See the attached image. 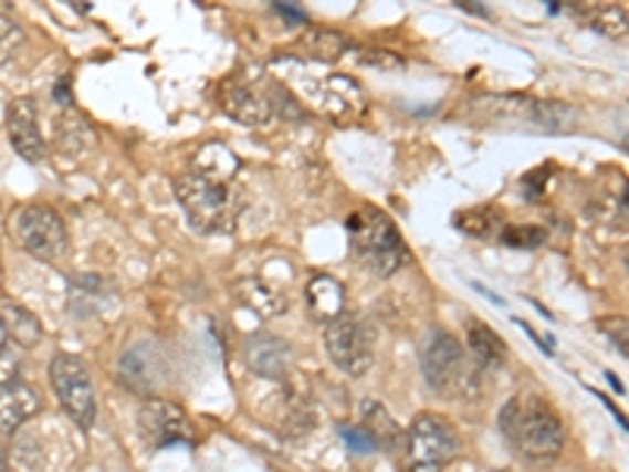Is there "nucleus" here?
<instances>
[{
    "mask_svg": "<svg viewBox=\"0 0 629 472\" xmlns=\"http://www.w3.org/2000/svg\"><path fill=\"white\" fill-rule=\"evenodd\" d=\"M501 431L528 463H554L564 451V426L542 397H510L501 410Z\"/></svg>",
    "mask_w": 629,
    "mask_h": 472,
    "instance_id": "f257e3e1",
    "label": "nucleus"
},
{
    "mask_svg": "<svg viewBox=\"0 0 629 472\" xmlns=\"http://www.w3.org/2000/svg\"><path fill=\"white\" fill-rule=\"evenodd\" d=\"M177 199L184 206L189 224L202 233H233V227L243 214V196L233 180L208 177L189 170L177 183Z\"/></svg>",
    "mask_w": 629,
    "mask_h": 472,
    "instance_id": "f03ea898",
    "label": "nucleus"
},
{
    "mask_svg": "<svg viewBox=\"0 0 629 472\" xmlns=\"http://www.w3.org/2000/svg\"><path fill=\"white\" fill-rule=\"evenodd\" d=\"M349 243L356 259L368 265L378 277H390L407 265V243L400 230L378 208H363L349 218Z\"/></svg>",
    "mask_w": 629,
    "mask_h": 472,
    "instance_id": "7ed1b4c3",
    "label": "nucleus"
},
{
    "mask_svg": "<svg viewBox=\"0 0 629 472\" xmlns=\"http://www.w3.org/2000/svg\"><path fill=\"white\" fill-rule=\"evenodd\" d=\"M51 388L57 394L66 416L80 426L92 429L98 416V397H95V381L88 375V366L73 353H57L51 363Z\"/></svg>",
    "mask_w": 629,
    "mask_h": 472,
    "instance_id": "20e7f679",
    "label": "nucleus"
},
{
    "mask_svg": "<svg viewBox=\"0 0 629 472\" xmlns=\"http://www.w3.org/2000/svg\"><path fill=\"white\" fill-rule=\"evenodd\" d=\"M409 451L407 470L409 472H444L453 457L460 453V438L453 426L441 416H416V422L409 426Z\"/></svg>",
    "mask_w": 629,
    "mask_h": 472,
    "instance_id": "39448f33",
    "label": "nucleus"
},
{
    "mask_svg": "<svg viewBox=\"0 0 629 472\" xmlns=\"http://www.w3.org/2000/svg\"><path fill=\"white\" fill-rule=\"evenodd\" d=\"M325 328V347L334 359V366L344 369L346 375H353V378L366 375L375 363V331L349 312L334 318Z\"/></svg>",
    "mask_w": 629,
    "mask_h": 472,
    "instance_id": "423d86ee",
    "label": "nucleus"
},
{
    "mask_svg": "<svg viewBox=\"0 0 629 472\" xmlns=\"http://www.w3.org/2000/svg\"><path fill=\"white\" fill-rule=\"evenodd\" d=\"M13 233L22 247L29 249L41 262H61L70 249L66 224L63 218L48 206H25L13 218Z\"/></svg>",
    "mask_w": 629,
    "mask_h": 472,
    "instance_id": "0eeeda50",
    "label": "nucleus"
},
{
    "mask_svg": "<svg viewBox=\"0 0 629 472\" xmlns=\"http://www.w3.org/2000/svg\"><path fill=\"white\" fill-rule=\"evenodd\" d=\"M422 371H426V381L434 390L453 388L463 371H466V353L460 347V340L447 331H428L426 340H422Z\"/></svg>",
    "mask_w": 629,
    "mask_h": 472,
    "instance_id": "6e6552de",
    "label": "nucleus"
},
{
    "mask_svg": "<svg viewBox=\"0 0 629 472\" xmlns=\"http://www.w3.org/2000/svg\"><path fill=\"white\" fill-rule=\"evenodd\" d=\"M139 429L148 438L151 448H170V444H186L192 438L189 419L180 407L167 400H148L139 410Z\"/></svg>",
    "mask_w": 629,
    "mask_h": 472,
    "instance_id": "1a4fd4ad",
    "label": "nucleus"
},
{
    "mask_svg": "<svg viewBox=\"0 0 629 472\" xmlns=\"http://www.w3.org/2000/svg\"><path fill=\"white\" fill-rule=\"evenodd\" d=\"M221 107L240 124L264 126L274 117V98L262 85L245 83V80H227L221 85Z\"/></svg>",
    "mask_w": 629,
    "mask_h": 472,
    "instance_id": "9d476101",
    "label": "nucleus"
},
{
    "mask_svg": "<svg viewBox=\"0 0 629 472\" xmlns=\"http://www.w3.org/2000/svg\"><path fill=\"white\" fill-rule=\"evenodd\" d=\"M245 366L262 375V378H271V381H284L286 371H290V344L277 334H268V331H259L245 340L243 347Z\"/></svg>",
    "mask_w": 629,
    "mask_h": 472,
    "instance_id": "9b49d317",
    "label": "nucleus"
},
{
    "mask_svg": "<svg viewBox=\"0 0 629 472\" xmlns=\"http://www.w3.org/2000/svg\"><path fill=\"white\" fill-rule=\"evenodd\" d=\"M164 378V353L155 344H136L123 353L120 381L129 390H155Z\"/></svg>",
    "mask_w": 629,
    "mask_h": 472,
    "instance_id": "f8f14e48",
    "label": "nucleus"
},
{
    "mask_svg": "<svg viewBox=\"0 0 629 472\" xmlns=\"http://www.w3.org/2000/svg\"><path fill=\"white\" fill-rule=\"evenodd\" d=\"M7 133H10V143L17 148V155L25 161H44L48 148L41 139L39 117H35V107L29 102H13L7 111Z\"/></svg>",
    "mask_w": 629,
    "mask_h": 472,
    "instance_id": "ddd939ff",
    "label": "nucleus"
},
{
    "mask_svg": "<svg viewBox=\"0 0 629 472\" xmlns=\"http://www.w3.org/2000/svg\"><path fill=\"white\" fill-rule=\"evenodd\" d=\"M70 306L76 315H104L117 312V290L102 274H80L70 281Z\"/></svg>",
    "mask_w": 629,
    "mask_h": 472,
    "instance_id": "4468645a",
    "label": "nucleus"
},
{
    "mask_svg": "<svg viewBox=\"0 0 629 472\" xmlns=\"http://www.w3.org/2000/svg\"><path fill=\"white\" fill-rule=\"evenodd\" d=\"M41 410L39 390L25 381H10L0 388V431L22 429L29 419H35Z\"/></svg>",
    "mask_w": 629,
    "mask_h": 472,
    "instance_id": "2eb2a0df",
    "label": "nucleus"
},
{
    "mask_svg": "<svg viewBox=\"0 0 629 472\" xmlns=\"http://www.w3.org/2000/svg\"><path fill=\"white\" fill-rule=\"evenodd\" d=\"M305 303H308V312L331 325L334 318H340L346 312V290L337 277L331 274H312L308 284H305Z\"/></svg>",
    "mask_w": 629,
    "mask_h": 472,
    "instance_id": "dca6fc26",
    "label": "nucleus"
},
{
    "mask_svg": "<svg viewBox=\"0 0 629 472\" xmlns=\"http://www.w3.org/2000/svg\"><path fill=\"white\" fill-rule=\"evenodd\" d=\"M0 325H3V334L13 337L20 347L32 349L41 340V322L20 303L13 300H0Z\"/></svg>",
    "mask_w": 629,
    "mask_h": 472,
    "instance_id": "f3484780",
    "label": "nucleus"
},
{
    "mask_svg": "<svg viewBox=\"0 0 629 472\" xmlns=\"http://www.w3.org/2000/svg\"><path fill=\"white\" fill-rule=\"evenodd\" d=\"M237 296H240L243 306H249L255 315H262V318H274V315H281L286 308L284 296L274 287L262 284L259 277H245V281H240V284H237Z\"/></svg>",
    "mask_w": 629,
    "mask_h": 472,
    "instance_id": "a211bd4d",
    "label": "nucleus"
},
{
    "mask_svg": "<svg viewBox=\"0 0 629 472\" xmlns=\"http://www.w3.org/2000/svg\"><path fill=\"white\" fill-rule=\"evenodd\" d=\"M469 349H472V356L482 363V366H497V363H504V356H507V344L494 334L491 328H485L482 322H472L469 325Z\"/></svg>",
    "mask_w": 629,
    "mask_h": 472,
    "instance_id": "6ab92c4d",
    "label": "nucleus"
},
{
    "mask_svg": "<svg viewBox=\"0 0 629 472\" xmlns=\"http://www.w3.org/2000/svg\"><path fill=\"white\" fill-rule=\"evenodd\" d=\"M457 227L469 237H485L494 227H501V214L491 208H469L463 214H457Z\"/></svg>",
    "mask_w": 629,
    "mask_h": 472,
    "instance_id": "aec40b11",
    "label": "nucleus"
},
{
    "mask_svg": "<svg viewBox=\"0 0 629 472\" xmlns=\"http://www.w3.org/2000/svg\"><path fill=\"white\" fill-rule=\"evenodd\" d=\"M25 44V32L10 17H0V63L13 61Z\"/></svg>",
    "mask_w": 629,
    "mask_h": 472,
    "instance_id": "412c9836",
    "label": "nucleus"
},
{
    "mask_svg": "<svg viewBox=\"0 0 629 472\" xmlns=\"http://www.w3.org/2000/svg\"><path fill=\"white\" fill-rule=\"evenodd\" d=\"M591 22H595L601 32H608V35H623V32H627V10H620V7H601V10H595Z\"/></svg>",
    "mask_w": 629,
    "mask_h": 472,
    "instance_id": "4be33fe9",
    "label": "nucleus"
},
{
    "mask_svg": "<svg viewBox=\"0 0 629 472\" xmlns=\"http://www.w3.org/2000/svg\"><path fill=\"white\" fill-rule=\"evenodd\" d=\"M542 240H545L542 227H510V230H504V243L507 247H535Z\"/></svg>",
    "mask_w": 629,
    "mask_h": 472,
    "instance_id": "5701e85b",
    "label": "nucleus"
},
{
    "mask_svg": "<svg viewBox=\"0 0 629 472\" xmlns=\"http://www.w3.org/2000/svg\"><path fill=\"white\" fill-rule=\"evenodd\" d=\"M340 434H344V441L349 444V451L359 453V457H366V453H371L375 448H378V441H375V438H371V431H366V429H353V426H346Z\"/></svg>",
    "mask_w": 629,
    "mask_h": 472,
    "instance_id": "b1692460",
    "label": "nucleus"
},
{
    "mask_svg": "<svg viewBox=\"0 0 629 472\" xmlns=\"http://www.w3.org/2000/svg\"><path fill=\"white\" fill-rule=\"evenodd\" d=\"M20 381V356H13L10 349H0V388Z\"/></svg>",
    "mask_w": 629,
    "mask_h": 472,
    "instance_id": "393cba45",
    "label": "nucleus"
},
{
    "mask_svg": "<svg viewBox=\"0 0 629 472\" xmlns=\"http://www.w3.org/2000/svg\"><path fill=\"white\" fill-rule=\"evenodd\" d=\"M0 472H10V460H7V453L0 451Z\"/></svg>",
    "mask_w": 629,
    "mask_h": 472,
    "instance_id": "a878e982",
    "label": "nucleus"
},
{
    "mask_svg": "<svg viewBox=\"0 0 629 472\" xmlns=\"http://www.w3.org/2000/svg\"><path fill=\"white\" fill-rule=\"evenodd\" d=\"M3 340H7V334H3V325H0V349H3Z\"/></svg>",
    "mask_w": 629,
    "mask_h": 472,
    "instance_id": "bb28decb",
    "label": "nucleus"
}]
</instances>
